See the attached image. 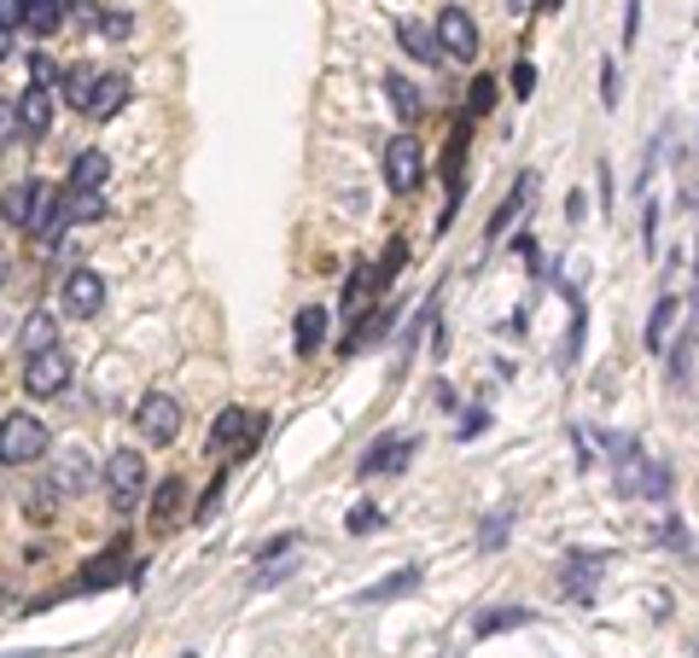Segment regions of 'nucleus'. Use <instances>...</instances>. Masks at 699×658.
<instances>
[{
  "instance_id": "1",
  "label": "nucleus",
  "mask_w": 699,
  "mask_h": 658,
  "mask_svg": "<svg viewBox=\"0 0 699 658\" xmlns=\"http://www.w3.org/2000/svg\"><path fill=\"white\" fill-rule=\"evenodd\" d=\"M0 222L18 228V234H35V239H58V234H65V228H58V193L47 187V181H35V175L12 181V187L0 193Z\"/></svg>"
},
{
  "instance_id": "2",
  "label": "nucleus",
  "mask_w": 699,
  "mask_h": 658,
  "mask_svg": "<svg viewBox=\"0 0 699 658\" xmlns=\"http://www.w3.org/2000/svg\"><path fill=\"white\" fill-rule=\"evenodd\" d=\"M53 449V431L35 414H7L0 420V466H35Z\"/></svg>"
},
{
  "instance_id": "3",
  "label": "nucleus",
  "mask_w": 699,
  "mask_h": 658,
  "mask_svg": "<svg viewBox=\"0 0 699 658\" xmlns=\"http://www.w3.org/2000/svg\"><path fill=\"white\" fill-rule=\"evenodd\" d=\"M420 181H426L420 140L415 134H390V147H385V187L397 198H408V193H420Z\"/></svg>"
},
{
  "instance_id": "4",
  "label": "nucleus",
  "mask_w": 699,
  "mask_h": 658,
  "mask_svg": "<svg viewBox=\"0 0 699 658\" xmlns=\"http://www.w3.org/2000/svg\"><path fill=\"white\" fill-rule=\"evenodd\" d=\"M262 414H245V408H222L216 425H211V455H251L262 443Z\"/></svg>"
},
{
  "instance_id": "5",
  "label": "nucleus",
  "mask_w": 699,
  "mask_h": 658,
  "mask_svg": "<svg viewBox=\"0 0 699 658\" xmlns=\"http://www.w3.org/2000/svg\"><path fill=\"white\" fill-rule=\"evenodd\" d=\"M135 425H140L147 443H175L181 438V402L170 397V390H147L140 408H135Z\"/></svg>"
},
{
  "instance_id": "6",
  "label": "nucleus",
  "mask_w": 699,
  "mask_h": 658,
  "mask_svg": "<svg viewBox=\"0 0 699 658\" xmlns=\"http://www.w3.org/2000/svg\"><path fill=\"white\" fill-rule=\"evenodd\" d=\"M140 489H147V461L135 455V449H117V455L106 461V496L117 513H129L140 501Z\"/></svg>"
},
{
  "instance_id": "7",
  "label": "nucleus",
  "mask_w": 699,
  "mask_h": 658,
  "mask_svg": "<svg viewBox=\"0 0 699 658\" xmlns=\"http://www.w3.org/2000/svg\"><path fill=\"white\" fill-rule=\"evenodd\" d=\"M431 35H438L443 58H455V65H472V58H478V24H472L466 7H443Z\"/></svg>"
},
{
  "instance_id": "8",
  "label": "nucleus",
  "mask_w": 699,
  "mask_h": 658,
  "mask_svg": "<svg viewBox=\"0 0 699 658\" xmlns=\"http://www.w3.org/2000/svg\"><path fill=\"white\" fill-rule=\"evenodd\" d=\"M71 374H76V367H71V349L65 344L41 349V356H24V390H30V397H58Z\"/></svg>"
},
{
  "instance_id": "9",
  "label": "nucleus",
  "mask_w": 699,
  "mask_h": 658,
  "mask_svg": "<svg viewBox=\"0 0 699 658\" xmlns=\"http://www.w3.org/2000/svg\"><path fill=\"white\" fill-rule=\"evenodd\" d=\"M619 496H630V501H665L670 496V466L665 461H624L619 466Z\"/></svg>"
},
{
  "instance_id": "10",
  "label": "nucleus",
  "mask_w": 699,
  "mask_h": 658,
  "mask_svg": "<svg viewBox=\"0 0 699 658\" xmlns=\"http://www.w3.org/2000/svg\"><path fill=\"white\" fill-rule=\"evenodd\" d=\"M58 303H65L71 321H88V315L106 310V280H99L94 269H71L65 285H58Z\"/></svg>"
},
{
  "instance_id": "11",
  "label": "nucleus",
  "mask_w": 699,
  "mask_h": 658,
  "mask_svg": "<svg viewBox=\"0 0 699 658\" xmlns=\"http://www.w3.org/2000/svg\"><path fill=\"white\" fill-rule=\"evenodd\" d=\"M129 99H135V82L129 76H94V88H88V99H82V117H94V122H106V117H117L122 106H129Z\"/></svg>"
},
{
  "instance_id": "12",
  "label": "nucleus",
  "mask_w": 699,
  "mask_h": 658,
  "mask_svg": "<svg viewBox=\"0 0 699 658\" xmlns=\"http://www.w3.org/2000/svg\"><path fill=\"white\" fill-rule=\"evenodd\" d=\"M415 455H420L415 438H402V443H397V438H379V443L356 461V478H385V472H402Z\"/></svg>"
},
{
  "instance_id": "13",
  "label": "nucleus",
  "mask_w": 699,
  "mask_h": 658,
  "mask_svg": "<svg viewBox=\"0 0 699 658\" xmlns=\"http://www.w3.org/2000/svg\"><path fill=\"white\" fill-rule=\"evenodd\" d=\"M530 193H537V175H530V170H525L519 181H513V193H507V198L496 204V216H490V222H484V245H496V239H502V234L513 228V222H519V216H525V204H530Z\"/></svg>"
},
{
  "instance_id": "14",
  "label": "nucleus",
  "mask_w": 699,
  "mask_h": 658,
  "mask_svg": "<svg viewBox=\"0 0 699 658\" xmlns=\"http://www.w3.org/2000/svg\"><path fill=\"white\" fill-rule=\"evenodd\" d=\"M111 181V158L99 152V147H88V152H76L71 158V181H65V193H99Z\"/></svg>"
},
{
  "instance_id": "15",
  "label": "nucleus",
  "mask_w": 699,
  "mask_h": 658,
  "mask_svg": "<svg viewBox=\"0 0 699 658\" xmlns=\"http://www.w3.org/2000/svg\"><path fill=\"white\" fill-rule=\"evenodd\" d=\"M111 198L106 193H65L58 198V228H82V222H106Z\"/></svg>"
},
{
  "instance_id": "16",
  "label": "nucleus",
  "mask_w": 699,
  "mask_h": 658,
  "mask_svg": "<svg viewBox=\"0 0 699 658\" xmlns=\"http://www.w3.org/2000/svg\"><path fill=\"white\" fill-rule=\"evenodd\" d=\"M18 122H24L30 140H41L53 129V94L47 88H24V99H18Z\"/></svg>"
},
{
  "instance_id": "17",
  "label": "nucleus",
  "mask_w": 699,
  "mask_h": 658,
  "mask_svg": "<svg viewBox=\"0 0 699 658\" xmlns=\"http://www.w3.org/2000/svg\"><path fill=\"white\" fill-rule=\"evenodd\" d=\"M420 583H426V571H420V565H402V571H390L385 583L362 589V606H385V601H397V594H415Z\"/></svg>"
},
{
  "instance_id": "18",
  "label": "nucleus",
  "mask_w": 699,
  "mask_h": 658,
  "mask_svg": "<svg viewBox=\"0 0 699 658\" xmlns=\"http://www.w3.org/2000/svg\"><path fill=\"white\" fill-rule=\"evenodd\" d=\"M122 560H129V542L117 537V542H111V548L99 553V560L76 578V589H106V583H117V578H122Z\"/></svg>"
},
{
  "instance_id": "19",
  "label": "nucleus",
  "mask_w": 699,
  "mask_h": 658,
  "mask_svg": "<svg viewBox=\"0 0 699 658\" xmlns=\"http://www.w3.org/2000/svg\"><path fill=\"white\" fill-rule=\"evenodd\" d=\"M53 344H58V321L47 310L24 315V326H18V349H24V356H41V349H53Z\"/></svg>"
},
{
  "instance_id": "20",
  "label": "nucleus",
  "mask_w": 699,
  "mask_h": 658,
  "mask_svg": "<svg viewBox=\"0 0 699 658\" xmlns=\"http://www.w3.org/2000/svg\"><path fill=\"white\" fill-rule=\"evenodd\" d=\"M676 315H682V298H676V292H665L659 303H653V315H647V333H642V344H647V349H665V344H670V326H676Z\"/></svg>"
},
{
  "instance_id": "21",
  "label": "nucleus",
  "mask_w": 699,
  "mask_h": 658,
  "mask_svg": "<svg viewBox=\"0 0 699 658\" xmlns=\"http://www.w3.org/2000/svg\"><path fill=\"white\" fill-rule=\"evenodd\" d=\"M566 565H571V571H566V594H571V601H578V594L589 601V594H594V578H601V565H606V553H571Z\"/></svg>"
},
{
  "instance_id": "22",
  "label": "nucleus",
  "mask_w": 699,
  "mask_h": 658,
  "mask_svg": "<svg viewBox=\"0 0 699 658\" xmlns=\"http://www.w3.org/2000/svg\"><path fill=\"white\" fill-rule=\"evenodd\" d=\"M71 7H76V0H24V30L30 35H53L58 24H65Z\"/></svg>"
},
{
  "instance_id": "23",
  "label": "nucleus",
  "mask_w": 699,
  "mask_h": 658,
  "mask_svg": "<svg viewBox=\"0 0 699 658\" xmlns=\"http://www.w3.org/2000/svg\"><path fill=\"white\" fill-rule=\"evenodd\" d=\"M397 41H402V47L420 58V65H443V47H438V35H431L426 24H415V18H402V24H397Z\"/></svg>"
},
{
  "instance_id": "24",
  "label": "nucleus",
  "mask_w": 699,
  "mask_h": 658,
  "mask_svg": "<svg viewBox=\"0 0 699 658\" xmlns=\"http://www.w3.org/2000/svg\"><path fill=\"white\" fill-rule=\"evenodd\" d=\"M321 338H326V310H321V303H310V310H303V315L292 321V344H298V356H315Z\"/></svg>"
},
{
  "instance_id": "25",
  "label": "nucleus",
  "mask_w": 699,
  "mask_h": 658,
  "mask_svg": "<svg viewBox=\"0 0 699 658\" xmlns=\"http://www.w3.org/2000/svg\"><path fill=\"white\" fill-rule=\"evenodd\" d=\"M525 624H537V612L530 606H496V612H478V635H502V629H525Z\"/></svg>"
},
{
  "instance_id": "26",
  "label": "nucleus",
  "mask_w": 699,
  "mask_h": 658,
  "mask_svg": "<svg viewBox=\"0 0 699 658\" xmlns=\"http://www.w3.org/2000/svg\"><path fill=\"white\" fill-rule=\"evenodd\" d=\"M88 455H82V449H65V455H58V472H53V484L58 489H71V496H82V489H88Z\"/></svg>"
},
{
  "instance_id": "27",
  "label": "nucleus",
  "mask_w": 699,
  "mask_h": 658,
  "mask_svg": "<svg viewBox=\"0 0 699 658\" xmlns=\"http://www.w3.org/2000/svg\"><path fill=\"white\" fill-rule=\"evenodd\" d=\"M385 99H390V111H397L402 122H420V88L415 82H402V76H385Z\"/></svg>"
},
{
  "instance_id": "28",
  "label": "nucleus",
  "mask_w": 699,
  "mask_h": 658,
  "mask_svg": "<svg viewBox=\"0 0 699 658\" xmlns=\"http://www.w3.org/2000/svg\"><path fill=\"white\" fill-rule=\"evenodd\" d=\"M385 326H390V310H374V315H362L356 326H350V333L338 338V349H344V356H356V349H367V344H374L379 333H385Z\"/></svg>"
},
{
  "instance_id": "29",
  "label": "nucleus",
  "mask_w": 699,
  "mask_h": 658,
  "mask_svg": "<svg viewBox=\"0 0 699 658\" xmlns=\"http://www.w3.org/2000/svg\"><path fill=\"white\" fill-rule=\"evenodd\" d=\"M175 519H181V478H170V484L152 496V530H170Z\"/></svg>"
},
{
  "instance_id": "30",
  "label": "nucleus",
  "mask_w": 699,
  "mask_h": 658,
  "mask_svg": "<svg viewBox=\"0 0 699 658\" xmlns=\"http://www.w3.org/2000/svg\"><path fill=\"white\" fill-rule=\"evenodd\" d=\"M402 269H408V245H402V239H390V245H385V262L374 269V298L390 292V280H397Z\"/></svg>"
},
{
  "instance_id": "31",
  "label": "nucleus",
  "mask_w": 699,
  "mask_h": 658,
  "mask_svg": "<svg viewBox=\"0 0 699 658\" xmlns=\"http://www.w3.org/2000/svg\"><path fill=\"white\" fill-rule=\"evenodd\" d=\"M367 298H374V269H356V274H350V285H344V315H356Z\"/></svg>"
},
{
  "instance_id": "32",
  "label": "nucleus",
  "mask_w": 699,
  "mask_h": 658,
  "mask_svg": "<svg viewBox=\"0 0 699 658\" xmlns=\"http://www.w3.org/2000/svg\"><path fill=\"white\" fill-rule=\"evenodd\" d=\"M24 140V122H18V99H0V152H12Z\"/></svg>"
},
{
  "instance_id": "33",
  "label": "nucleus",
  "mask_w": 699,
  "mask_h": 658,
  "mask_svg": "<svg viewBox=\"0 0 699 658\" xmlns=\"http://www.w3.org/2000/svg\"><path fill=\"white\" fill-rule=\"evenodd\" d=\"M58 496H65L58 484H35V496H30V519H35V525H53V507H58Z\"/></svg>"
},
{
  "instance_id": "34",
  "label": "nucleus",
  "mask_w": 699,
  "mask_h": 658,
  "mask_svg": "<svg viewBox=\"0 0 699 658\" xmlns=\"http://www.w3.org/2000/svg\"><path fill=\"white\" fill-rule=\"evenodd\" d=\"M490 106H496V76H478L472 82V99H466V117L478 122V117H490Z\"/></svg>"
},
{
  "instance_id": "35",
  "label": "nucleus",
  "mask_w": 699,
  "mask_h": 658,
  "mask_svg": "<svg viewBox=\"0 0 699 658\" xmlns=\"http://www.w3.org/2000/svg\"><path fill=\"white\" fill-rule=\"evenodd\" d=\"M379 519H385V513L374 501H356V507H350V519H344V530H350V537H367V530H379Z\"/></svg>"
},
{
  "instance_id": "36",
  "label": "nucleus",
  "mask_w": 699,
  "mask_h": 658,
  "mask_svg": "<svg viewBox=\"0 0 699 658\" xmlns=\"http://www.w3.org/2000/svg\"><path fill=\"white\" fill-rule=\"evenodd\" d=\"M58 76H65V71H58L47 53H30V88H47V94H53V82H58Z\"/></svg>"
},
{
  "instance_id": "37",
  "label": "nucleus",
  "mask_w": 699,
  "mask_h": 658,
  "mask_svg": "<svg viewBox=\"0 0 699 658\" xmlns=\"http://www.w3.org/2000/svg\"><path fill=\"white\" fill-rule=\"evenodd\" d=\"M58 88H65V99H71V106H82V99H88V88H94V71H65V76H58Z\"/></svg>"
},
{
  "instance_id": "38",
  "label": "nucleus",
  "mask_w": 699,
  "mask_h": 658,
  "mask_svg": "<svg viewBox=\"0 0 699 658\" xmlns=\"http://www.w3.org/2000/svg\"><path fill=\"white\" fill-rule=\"evenodd\" d=\"M292 571H298V560H286V553H280V560H269V571H257V589H275V583L292 578Z\"/></svg>"
},
{
  "instance_id": "39",
  "label": "nucleus",
  "mask_w": 699,
  "mask_h": 658,
  "mask_svg": "<svg viewBox=\"0 0 699 658\" xmlns=\"http://www.w3.org/2000/svg\"><path fill=\"white\" fill-rule=\"evenodd\" d=\"M601 106H606V111L619 106V65H612V58L601 65Z\"/></svg>"
},
{
  "instance_id": "40",
  "label": "nucleus",
  "mask_w": 699,
  "mask_h": 658,
  "mask_svg": "<svg viewBox=\"0 0 699 658\" xmlns=\"http://www.w3.org/2000/svg\"><path fill=\"white\" fill-rule=\"evenodd\" d=\"M478 542H484V548H502V542H507V513H496V519L478 530Z\"/></svg>"
},
{
  "instance_id": "41",
  "label": "nucleus",
  "mask_w": 699,
  "mask_h": 658,
  "mask_svg": "<svg viewBox=\"0 0 699 658\" xmlns=\"http://www.w3.org/2000/svg\"><path fill=\"white\" fill-rule=\"evenodd\" d=\"M292 548H298V537H292V530H286V537H275L269 548L257 553V565H269V560H280V553H292Z\"/></svg>"
},
{
  "instance_id": "42",
  "label": "nucleus",
  "mask_w": 699,
  "mask_h": 658,
  "mask_svg": "<svg viewBox=\"0 0 699 658\" xmlns=\"http://www.w3.org/2000/svg\"><path fill=\"white\" fill-rule=\"evenodd\" d=\"M635 35H642V0H630L624 12V47H635Z\"/></svg>"
},
{
  "instance_id": "43",
  "label": "nucleus",
  "mask_w": 699,
  "mask_h": 658,
  "mask_svg": "<svg viewBox=\"0 0 699 658\" xmlns=\"http://www.w3.org/2000/svg\"><path fill=\"white\" fill-rule=\"evenodd\" d=\"M24 24V0H0V30H18Z\"/></svg>"
},
{
  "instance_id": "44",
  "label": "nucleus",
  "mask_w": 699,
  "mask_h": 658,
  "mask_svg": "<svg viewBox=\"0 0 699 658\" xmlns=\"http://www.w3.org/2000/svg\"><path fill=\"white\" fill-rule=\"evenodd\" d=\"M530 88H537V65H519V71H513V94H530Z\"/></svg>"
},
{
  "instance_id": "45",
  "label": "nucleus",
  "mask_w": 699,
  "mask_h": 658,
  "mask_svg": "<svg viewBox=\"0 0 699 658\" xmlns=\"http://www.w3.org/2000/svg\"><path fill=\"white\" fill-rule=\"evenodd\" d=\"M222 484H228V478H216L211 489H204V501H198V519H211V513H216V501H222Z\"/></svg>"
},
{
  "instance_id": "46",
  "label": "nucleus",
  "mask_w": 699,
  "mask_h": 658,
  "mask_svg": "<svg viewBox=\"0 0 699 658\" xmlns=\"http://www.w3.org/2000/svg\"><path fill=\"white\" fill-rule=\"evenodd\" d=\"M99 24H106V35H129V12H106Z\"/></svg>"
},
{
  "instance_id": "47",
  "label": "nucleus",
  "mask_w": 699,
  "mask_h": 658,
  "mask_svg": "<svg viewBox=\"0 0 699 658\" xmlns=\"http://www.w3.org/2000/svg\"><path fill=\"white\" fill-rule=\"evenodd\" d=\"M12 58V30H0V65Z\"/></svg>"
},
{
  "instance_id": "48",
  "label": "nucleus",
  "mask_w": 699,
  "mask_h": 658,
  "mask_svg": "<svg viewBox=\"0 0 699 658\" xmlns=\"http://www.w3.org/2000/svg\"><path fill=\"white\" fill-rule=\"evenodd\" d=\"M553 7H560V0H537V12H553Z\"/></svg>"
},
{
  "instance_id": "49",
  "label": "nucleus",
  "mask_w": 699,
  "mask_h": 658,
  "mask_svg": "<svg viewBox=\"0 0 699 658\" xmlns=\"http://www.w3.org/2000/svg\"><path fill=\"white\" fill-rule=\"evenodd\" d=\"M0 285H7V251H0Z\"/></svg>"
}]
</instances>
